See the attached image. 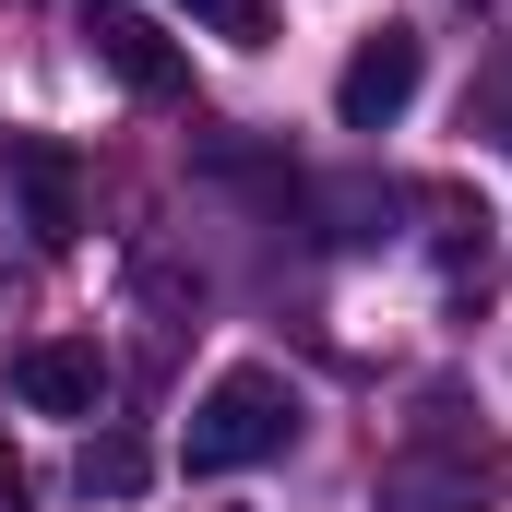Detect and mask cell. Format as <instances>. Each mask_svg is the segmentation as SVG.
<instances>
[{"instance_id":"cell-5","label":"cell","mask_w":512,"mask_h":512,"mask_svg":"<svg viewBox=\"0 0 512 512\" xmlns=\"http://www.w3.org/2000/svg\"><path fill=\"white\" fill-rule=\"evenodd\" d=\"M96 60L120 72L143 108H179V96H191V60H179V48H167L143 12H108V24H96Z\"/></svg>"},{"instance_id":"cell-4","label":"cell","mask_w":512,"mask_h":512,"mask_svg":"<svg viewBox=\"0 0 512 512\" xmlns=\"http://www.w3.org/2000/svg\"><path fill=\"white\" fill-rule=\"evenodd\" d=\"M12 179H24V227H36L48 251H72V239H84V167L24 131V143H12Z\"/></svg>"},{"instance_id":"cell-2","label":"cell","mask_w":512,"mask_h":512,"mask_svg":"<svg viewBox=\"0 0 512 512\" xmlns=\"http://www.w3.org/2000/svg\"><path fill=\"white\" fill-rule=\"evenodd\" d=\"M286 441H298V393H286V370H227V382L191 405V477L274 465Z\"/></svg>"},{"instance_id":"cell-9","label":"cell","mask_w":512,"mask_h":512,"mask_svg":"<svg viewBox=\"0 0 512 512\" xmlns=\"http://www.w3.org/2000/svg\"><path fill=\"white\" fill-rule=\"evenodd\" d=\"M477 131L512 143V60H489V84H477Z\"/></svg>"},{"instance_id":"cell-3","label":"cell","mask_w":512,"mask_h":512,"mask_svg":"<svg viewBox=\"0 0 512 512\" xmlns=\"http://www.w3.org/2000/svg\"><path fill=\"white\" fill-rule=\"evenodd\" d=\"M417 72H429V48H417L405 24L358 36V60L334 72V120H346V131H393L405 108H417Z\"/></svg>"},{"instance_id":"cell-7","label":"cell","mask_w":512,"mask_h":512,"mask_svg":"<svg viewBox=\"0 0 512 512\" xmlns=\"http://www.w3.org/2000/svg\"><path fill=\"white\" fill-rule=\"evenodd\" d=\"M179 12H191L203 36H227V48H262V36H274V0H179Z\"/></svg>"},{"instance_id":"cell-1","label":"cell","mask_w":512,"mask_h":512,"mask_svg":"<svg viewBox=\"0 0 512 512\" xmlns=\"http://www.w3.org/2000/svg\"><path fill=\"white\" fill-rule=\"evenodd\" d=\"M501 489H512V465H501V441L465 417V393H417L370 512H489Z\"/></svg>"},{"instance_id":"cell-6","label":"cell","mask_w":512,"mask_h":512,"mask_svg":"<svg viewBox=\"0 0 512 512\" xmlns=\"http://www.w3.org/2000/svg\"><path fill=\"white\" fill-rule=\"evenodd\" d=\"M12 382H24L36 417H96V405H108V358H96L84 334H60V346H24V370H12Z\"/></svg>"},{"instance_id":"cell-8","label":"cell","mask_w":512,"mask_h":512,"mask_svg":"<svg viewBox=\"0 0 512 512\" xmlns=\"http://www.w3.org/2000/svg\"><path fill=\"white\" fill-rule=\"evenodd\" d=\"M84 489L131 501V489H143V453H131V441H84Z\"/></svg>"}]
</instances>
